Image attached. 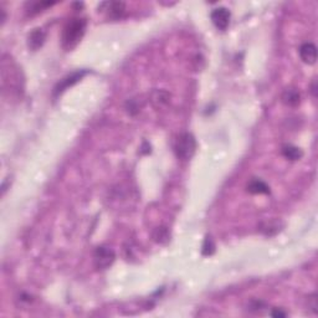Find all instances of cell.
<instances>
[{
    "label": "cell",
    "instance_id": "cell-15",
    "mask_svg": "<svg viewBox=\"0 0 318 318\" xmlns=\"http://www.w3.org/2000/svg\"><path fill=\"white\" fill-rule=\"evenodd\" d=\"M214 251H215L214 242H212V240L210 236H207L205 240H204V244H203V255L210 256L214 254Z\"/></svg>",
    "mask_w": 318,
    "mask_h": 318
},
{
    "label": "cell",
    "instance_id": "cell-9",
    "mask_svg": "<svg viewBox=\"0 0 318 318\" xmlns=\"http://www.w3.org/2000/svg\"><path fill=\"white\" fill-rule=\"evenodd\" d=\"M281 100L286 106L296 107L301 102V95H300V92L297 90L293 89V87H289V89H286L282 92Z\"/></svg>",
    "mask_w": 318,
    "mask_h": 318
},
{
    "label": "cell",
    "instance_id": "cell-18",
    "mask_svg": "<svg viewBox=\"0 0 318 318\" xmlns=\"http://www.w3.org/2000/svg\"><path fill=\"white\" fill-rule=\"evenodd\" d=\"M271 315H273V317H286V313L282 312V311L280 310H273Z\"/></svg>",
    "mask_w": 318,
    "mask_h": 318
},
{
    "label": "cell",
    "instance_id": "cell-11",
    "mask_svg": "<svg viewBox=\"0 0 318 318\" xmlns=\"http://www.w3.org/2000/svg\"><path fill=\"white\" fill-rule=\"evenodd\" d=\"M246 189L251 194H270V186L264 181L257 179V178H254L249 182Z\"/></svg>",
    "mask_w": 318,
    "mask_h": 318
},
{
    "label": "cell",
    "instance_id": "cell-5",
    "mask_svg": "<svg viewBox=\"0 0 318 318\" xmlns=\"http://www.w3.org/2000/svg\"><path fill=\"white\" fill-rule=\"evenodd\" d=\"M98 10L107 13V16L112 20H120L126 15V4L122 1H107L98 6Z\"/></svg>",
    "mask_w": 318,
    "mask_h": 318
},
{
    "label": "cell",
    "instance_id": "cell-16",
    "mask_svg": "<svg viewBox=\"0 0 318 318\" xmlns=\"http://www.w3.org/2000/svg\"><path fill=\"white\" fill-rule=\"evenodd\" d=\"M155 95H157V97H153V101H157V102H159V105L162 104H167L168 102V100H169V95L167 93V92H163V91H157L155 92Z\"/></svg>",
    "mask_w": 318,
    "mask_h": 318
},
{
    "label": "cell",
    "instance_id": "cell-8",
    "mask_svg": "<svg viewBox=\"0 0 318 318\" xmlns=\"http://www.w3.org/2000/svg\"><path fill=\"white\" fill-rule=\"evenodd\" d=\"M46 39V34L43 29H35L28 36V46L31 50H39L44 45Z\"/></svg>",
    "mask_w": 318,
    "mask_h": 318
},
{
    "label": "cell",
    "instance_id": "cell-10",
    "mask_svg": "<svg viewBox=\"0 0 318 318\" xmlns=\"http://www.w3.org/2000/svg\"><path fill=\"white\" fill-rule=\"evenodd\" d=\"M282 227H284V223H282L281 220H270L261 224L260 230L264 235L273 236L276 235L277 232L281 231Z\"/></svg>",
    "mask_w": 318,
    "mask_h": 318
},
{
    "label": "cell",
    "instance_id": "cell-4",
    "mask_svg": "<svg viewBox=\"0 0 318 318\" xmlns=\"http://www.w3.org/2000/svg\"><path fill=\"white\" fill-rule=\"evenodd\" d=\"M86 74H87L86 70H80V71H75V72H72V74L65 76V77H63L62 80L59 81L58 85L54 87V91H52V95H54V97L56 98L58 96H60L63 91H66L69 87L74 86L75 83H77L78 81L82 80V77Z\"/></svg>",
    "mask_w": 318,
    "mask_h": 318
},
{
    "label": "cell",
    "instance_id": "cell-14",
    "mask_svg": "<svg viewBox=\"0 0 318 318\" xmlns=\"http://www.w3.org/2000/svg\"><path fill=\"white\" fill-rule=\"evenodd\" d=\"M153 239L159 244H164V242L169 240V232L166 227H157L153 232Z\"/></svg>",
    "mask_w": 318,
    "mask_h": 318
},
{
    "label": "cell",
    "instance_id": "cell-3",
    "mask_svg": "<svg viewBox=\"0 0 318 318\" xmlns=\"http://www.w3.org/2000/svg\"><path fill=\"white\" fill-rule=\"evenodd\" d=\"M116 254L111 247L98 246L93 252V264L97 270H107L115 262Z\"/></svg>",
    "mask_w": 318,
    "mask_h": 318
},
{
    "label": "cell",
    "instance_id": "cell-6",
    "mask_svg": "<svg viewBox=\"0 0 318 318\" xmlns=\"http://www.w3.org/2000/svg\"><path fill=\"white\" fill-rule=\"evenodd\" d=\"M210 19H212V24H214L216 29L224 31V30L227 29L230 20H231V13L229 12V9L220 6V8L212 10V13L210 14Z\"/></svg>",
    "mask_w": 318,
    "mask_h": 318
},
{
    "label": "cell",
    "instance_id": "cell-12",
    "mask_svg": "<svg viewBox=\"0 0 318 318\" xmlns=\"http://www.w3.org/2000/svg\"><path fill=\"white\" fill-rule=\"evenodd\" d=\"M54 4L56 3H54V1H30V3H26L25 9L29 15H35L45 10L46 8L54 5Z\"/></svg>",
    "mask_w": 318,
    "mask_h": 318
},
{
    "label": "cell",
    "instance_id": "cell-17",
    "mask_svg": "<svg viewBox=\"0 0 318 318\" xmlns=\"http://www.w3.org/2000/svg\"><path fill=\"white\" fill-rule=\"evenodd\" d=\"M308 300H310V301L312 302V303H311V308H312V310H313V312L317 313V303H316V301H317V298H316L315 293H313V295L311 296V297L308 298Z\"/></svg>",
    "mask_w": 318,
    "mask_h": 318
},
{
    "label": "cell",
    "instance_id": "cell-2",
    "mask_svg": "<svg viewBox=\"0 0 318 318\" xmlns=\"http://www.w3.org/2000/svg\"><path fill=\"white\" fill-rule=\"evenodd\" d=\"M197 151V139L189 132H184L178 136L174 143V152L179 159L188 161Z\"/></svg>",
    "mask_w": 318,
    "mask_h": 318
},
{
    "label": "cell",
    "instance_id": "cell-1",
    "mask_svg": "<svg viewBox=\"0 0 318 318\" xmlns=\"http://www.w3.org/2000/svg\"><path fill=\"white\" fill-rule=\"evenodd\" d=\"M86 19H82V17H75V19L67 21V24L63 28L62 36H61L63 49L67 51L74 50L82 40L83 35L86 32Z\"/></svg>",
    "mask_w": 318,
    "mask_h": 318
},
{
    "label": "cell",
    "instance_id": "cell-13",
    "mask_svg": "<svg viewBox=\"0 0 318 318\" xmlns=\"http://www.w3.org/2000/svg\"><path fill=\"white\" fill-rule=\"evenodd\" d=\"M282 155L289 161H298V159H301L302 155H303V152H302V149H300L298 147L292 146V144H285L282 147Z\"/></svg>",
    "mask_w": 318,
    "mask_h": 318
},
{
    "label": "cell",
    "instance_id": "cell-7",
    "mask_svg": "<svg viewBox=\"0 0 318 318\" xmlns=\"http://www.w3.org/2000/svg\"><path fill=\"white\" fill-rule=\"evenodd\" d=\"M300 52V58L303 61L304 63H308V65H313L317 60V47H316L315 44L312 43H306L300 47L298 50Z\"/></svg>",
    "mask_w": 318,
    "mask_h": 318
}]
</instances>
